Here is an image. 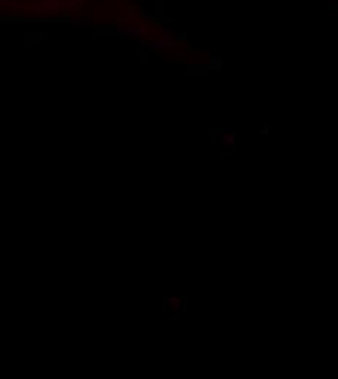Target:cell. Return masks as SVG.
Listing matches in <instances>:
<instances>
[{"mask_svg": "<svg viewBox=\"0 0 338 379\" xmlns=\"http://www.w3.org/2000/svg\"><path fill=\"white\" fill-rule=\"evenodd\" d=\"M169 321H181V317H177V315H173V317H169Z\"/></svg>", "mask_w": 338, "mask_h": 379, "instance_id": "8992f818", "label": "cell"}, {"mask_svg": "<svg viewBox=\"0 0 338 379\" xmlns=\"http://www.w3.org/2000/svg\"><path fill=\"white\" fill-rule=\"evenodd\" d=\"M222 64H220V58H213L211 60V64H210V69L211 70H220Z\"/></svg>", "mask_w": 338, "mask_h": 379, "instance_id": "3957f363", "label": "cell"}, {"mask_svg": "<svg viewBox=\"0 0 338 379\" xmlns=\"http://www.w3.org/2000/svg\"><path fill=\"white\" fill-rule=\"evenodd\" d=\"M222 145L223 146H235L236 145V136L235 134H223L222 136Z\"/></svg>", "mask_w": 338, "mask_h": 379, "instance_id": "6da1fadb", "label": "cell"}, {"mask_svg": "<svg viewBox=\"0 0 338 379\" xmlns=\"http://www.w3.org/2000/svg\"><path fill=\"white\" fill-rule=\"evenodd\" d=\"M182 302H184V303H182V309H184V312H185V311H187V302H188L187 297H184V299H182Z\"/></svg>", "mask_w": 338, "mask_h": 379, "instance_id": "277c9868", "label": "cell"}, {"mask_svg": "<svg viewBox=\"0 0 338 379\" xmlns=\"http://www.w3.org/2000/svg\"><path fill=\"white\" fill-rule=\"evenodd\" d=\"M260 133H261V134H267V133H268V127H267V125H265V127H262V128L260 130Z\"/></svg>", "mask_w": 338, "mask_h": 379, "instance_id": "5b68a950", "label": "cell"}, {"mask_svg": "<svg viewBox=\"0 0 338 379\" xmlns=\"http://www.w3.org/2000/svg\"><path fill=\"white\" fill-rule=\"evenodd\" d=\"M168 299V305L171 308H173L175 311H178L179 308H181V299L179 297H175V296H169V297H166Z\"/></svg>", "mask_w": 338, "mask_h": 379, "instance_id": "7a4b0ae2", "label": "cell"}]
</instances>
